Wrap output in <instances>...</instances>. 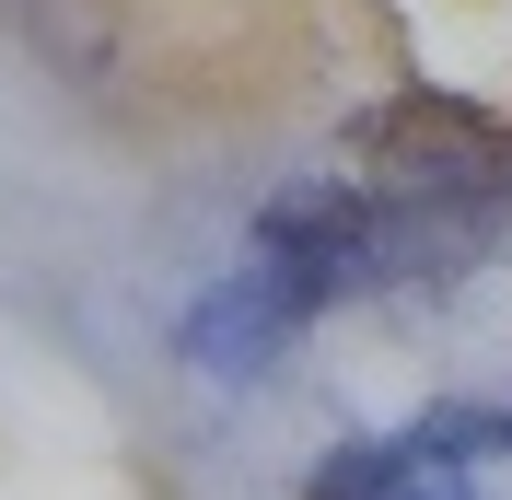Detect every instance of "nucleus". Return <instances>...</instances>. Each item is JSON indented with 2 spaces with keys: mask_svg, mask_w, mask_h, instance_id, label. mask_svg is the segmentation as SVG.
Returning <instances> with one entry per match:
<instances>
[{
  "mask_svg": "<svg viewBox=\"0 0 512 500\" xmlns=\"http://www.w3.org/2000/svg\"><path fill=\"white\" fill-rule=\"evenodd\" d=\"M384 280V198L373 187H291L256 210L245 256L198 280V303L175 314V349H187L210 384H256L280 361L326 303H350V291Z\"/></svg>",
  "mask_w": 512,
  "mask_h": 500,
  "instance_id": "f257e3e1",
  "label": "nucleus"
},
{
  "mask_svg": "<svg viewBox=\"0 0 512 500\" xmlns=\"http://www.w3.org/2000/svg\"><path fill=\"white\" fill-rule=\"evenodd\" d=\"M501 454H512V396H443L408 431L338 442L303 477V500H478V466H501Z\"/></svg>",
  "mask_w": 512,
  "mask_h": 500,
  "instance_id": "f03ea898",
  "label": "nucleus"
}]
</instances>
